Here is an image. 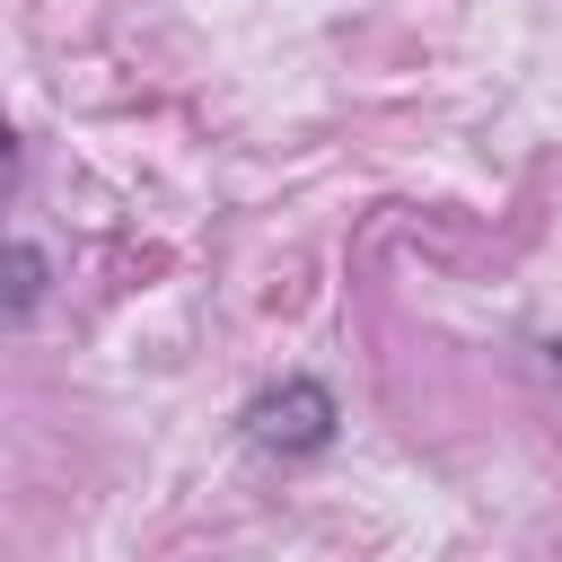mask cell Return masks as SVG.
I'll return each instance as SVG.
<instances>
[{
  "mask_svg": "<svg viewBox=\"0 0 562 562\" xmlns=\"http://www.w3.org/2000/svg\"><path fill=\"white\" fill-rule=\"evenodd\" d=\"M544 369H553V386H562V342H544Z\"/></svg>",
  "mask_w": 562,
  "mask_h": 562,
  "instance_id": "277c9868",
  "label": "cell"
},
{
  "mask_svg": "<svg viewBox=\"0 0 562 562\" xmlns=\"http://www.w3.org/2000/svg\"><path fill=\"white\" fill-rule=\"evenodd\" d=\"M334 386L325 378H281V386H263L255 404H246V439L255 448H272V457H316V448H334Z\"/></svg>",
  "mask_w": 562,
  "mask_h": 562,
  "instance_id": "6da1fadb",
  "label": "cell"
},
{
  "mask_svg": "<svg viewBox=\"0 0 562 562\" xmlns=\"http://www.w3.org/2000/svg\"><path fill=\"white\" fill-rule=\"evenodd\" d=\"M0 299H9V316H26L44 299V255L35 246H0Z\"/></svg>",
  "mask_w": 562,
  "mask_h": 562,
  "instance_id": "7a4b0ae2",
  "label": "cell"
},
{
  "mask_svg": "<svg viewBox=\"0 0 562 562\" xmlns=\"http://www.w3.org/2000/svg\"><path fill=\"white\" fill-rule=\"evenodd\" d=\"M18 184V132H9V114H0V193Z\"/></svg>",
  "mask_w": 562,
  "mask_h": 562,
  "instance_id": "3957f363",
  "label": "cell"
}]
</instances>
